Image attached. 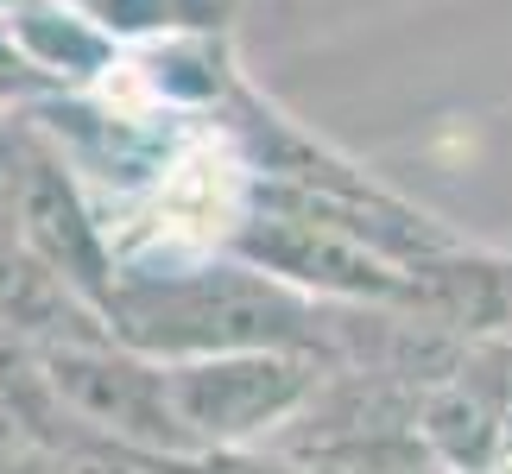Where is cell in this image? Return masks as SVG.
<instances>
[{
  "label": "cell",
  "instance_id": "5",
  "mask_svg": "<svg viewBox=\"0 0 512 474\" xmlns=\"http://www.w3.org/2000/svg\"><path fill=\"white\" fill-rule=\"evenodd\" d=\"M494 342H512V310H506V329H500V335H494Z\"/></svg>",
  "mask_w": 512,
  "mask_h": 474
},
{
  "label": "cell",
  "instance_id": "3",
  "mask_svg": "<svg viewBox=\"0 0 512 474\" xmlns=\"http://www.w3.org/2000/svg\"><path fill=\"white\" fill-rule=\"evenodd\" d=\"M89 19L95 32H108L114 45H165V38H203L228 32L234 0H64Z\"/></svg>",
  "mask_w": 512,
  "mask_h": 474
},
{
  "label": "cell",
  "instance_id": "1",
  "mask_svg": "<svg viewBox=\"0 0 512 474\" xmlns=\"http://www.w3.org/2000/svg\"><path fill=\"white\" fill-rule=\"evenodd\" d=\"M323 373L329 367L304 354H190L165 361V386L196 456H222V449H266L310 405Z\"/></svg>",
  "mask_w": 512,
  "mask_h": 474
},
{
  "label": "cell",
  "instance_id": "4",
  "mask_svg": "<svg viewBox=\"0 0 512 474\" xmlns=\"http://www.w3.org/2000/svg\"><path fill=\"white\" fill-rule=\"evenodd\" d=\"M494 474H512V411H506V430H500V468Z\"/></svg>",
  "mask_w": 512,
  "mask_h": 474
},
{
  "label": "cell",
  "instance_id": "2",
  "mask_svg": "<svg viewBox=\"0 0 512 474\" xmlns=\"http://www.w3.org/2000/svg\"><path fill=\"white\" fill-rule=\"evenodd\" d=\"M32 354L45 367V386L57 392V405L83 430L146 449V456H196L190 430L171 405L165 361L127 348L121 335H83V342H57Z\"/></svg>",
  "mask_w": 512,
  "mask_h": 474
}]
</instances>
